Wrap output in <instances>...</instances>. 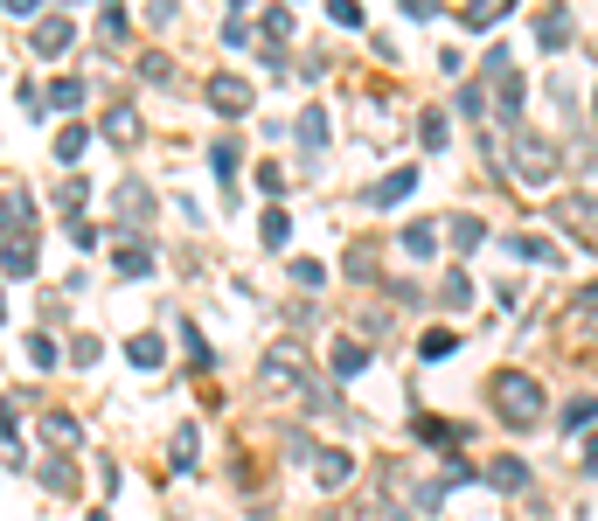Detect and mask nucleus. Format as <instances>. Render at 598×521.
Masks as SVG:
<instances>
[{
    "mask_svg": "<svg viewBox=\"0 0 598 521\" xmlns=\"http://www.w3.org/2000/svg\"><path fill=\"white\" fill-rule=\"evenodd\" d=\"M487 403H494V417H501V424L529 431V424L543 417V383H536L529 369H494V383H487Z\"/></svg>",
    "mask_w": 598,
    "mask_h": 521,
    "instance_id": "obj_1",
    "label": "nucleus"
},
{
    "mask_svg": "<svg viewBox=\"0 0 598 521\" xmlns=\"http://www.w3.org/2000/svg\"><path fill=\"white\" fill-rule=\"evenodd\" d=\"M383 501H390L397 521L439 515V487H432V480H411V466H383Z\"/></svg>",
    "mask_w": 598,
    "mask_h": 521,
    "instance_id": "obj_2",
    "label": "nucleus"
},
{
    "mask_svg": "<svg viewBox=\"0 0 598 521\" xmlns=\"http://www.w3.org/2000/svg\"><path fill=\"white\" fill-rule=\"evenodd\" d=\"M508 160H515V181H522V188H550L557 167H564V153H557L543 132H515V153H508Z\"/></svg>",
    "mask_w": 598,
    "mask_h": 521,
    "instance_id": "obj_3",
    "label": "nucleus"
},
{
    "mask_svg": "<svg viewBox=\"0 0 598 521\" xmlns=\"http://www.w3.org/2000/svg\"><path fill=\"white\" fill-rule=\"evenodd\" d=\"M306 383V348L299 341H279L265 362H258V396H293Z\"/></svg>",
    "mask_w": 598,
    "mask_h": 521,
    "instance_id": "obj_4",
    "label": "nucleus"
},
{
    "mask_svg": "<svg viewBox=\"0 0 598 521\" xmlns=\"http://www.w3.org/2000/svg\"><path fill=\"white\" fill-rule=\"evenodd\" d=\"M202 98H209V112L237 119V112H251V105H258V84H251V77H237V70H216V77L202 84Z\"/></svg>",
    "mask_w": 598,
    "mask_h": 521,
    "instance_id": "obj_5",
    "label": "nucleus"
},
{
    "mask_svg": "<svg viewBox=\"0 0 598 521\" xmlns=\"http://www.w3.org/2000/svg\"><path fill=\"white\" fill-rule=\"evenodd\" d=\"M0 237L14 244V237H35V202H28V188H7L0 195Z\"/></svg>",
    "mask_w": 598,
    "mask_h": 521,
    "instance_id": "obj_6",
    "label": "nucleus"
},
{
    "mask_svg": "<svg viewBox=\"0 0 598 521\" xmlns=\"http://www.w3.org/2000/svg\"><path fill=\"white\" fill-rule=\"evenodd\" d=\"M522 98H529V84H522V77L501 63V70H494V112H501V126L522 132Z\"/></svg>",
    "mask_w": 598,
    "mask_h": 521,
    "instance_id": "obj_7",
    "label": "nucleus"
},
{
    "mask_svg": "<svg viewBox=\"0 0 598 521\" xmlns=\"http://www.w3.org/2000/svg\"><path fill=\"white\" fill-rule=\"evenodd\" d=\"M28 42H35V56H42V63H49V56H63V49H70V42H77V21H63V14H42V21H35V35H28Z\"/></svg>",
    "mask_w": 598,
    "mask_h": 521,
    "instance_id": "obj_8",
    "label": "nucleus"
},
{
    "mask_svg": "<svg viewBox=\"0 0 598 521\" xmlns=\"http://www.w3.org/2000/svg\"><path fill=\"white\" fill-rule=\"evenodd\" d=\"M355 480V459L341 452V445H327V452H313V487H327V494H341Z\"/></svg>",
    "mask_w": 598,
    "mask_h": 521,
    "instance_id": "obj_9",
    "label": "nucleus"
},
{
    "mask_svg": "<svg viewBox=\"0 0 598 521\" xmlns=\"http://www.w3.org/2000/svg\"><path fill=\"white\" fill-rule=\"evenodd\" d=\"M119 223H126V230H147L153 223V188L147 181H119Z\"/></svg>",
    "mask_w": 598,
    "mask_h": 521,
    "instance_id": "obj_10",
    "label": "nucleus"
},
{
    "mask_svg": "<svg viewBox=\"0 0 598 521\" xmlns=\"http://www.w3.org/2000/svg\"><path fill=\"white\" fill-rule=\"evenodd\" d=\"M411 188H418V167H397L369 188V209H397V202H411Z\"/></svg>",
    "mask_w": 598,
    "mask_h": 521,
    "instance_id": "obj_11",
    "label": "nucleus"
},
{
    "mask_svg": "<svg viewBox=\"0 0 598 521\" xmlns=\"http://www.w3.org/2000/svg\"><path fill=\"white\" fill-rule=\"evenodd\" d=\"M195 452H202V424H181V431L167 438V466H174V473H195Z\"/></svg>",
    "mask_w": 598,
    "mask_h": 521,
    "instance_id": "obj_12",
    "label": "nucleus"
},
{
    "mask_svg": "<svg viewBox=\"0 0 598 521\" xmlns=\"http://www.w3.org/2000/svg\"><path fill=\"white\" fill-rule=\"evenodd\" d=\"M293 139H299V153L313 160V153L327 146V112H320V105H306V112H299V126H293Z\"/></svg>",
    "mask_w": 598,
    "mask_h": 521,
    "instance_id": "obj_13",
    "label": "nucleus"
},
{
    "mask_svg": "<svg viewBox=\"0 0 598 521\" xmlns=\"http://www.w3.org/2000/svg\"><path fill=\"white\" fill-rule=\"evenodd\" d=\"M480 473H487V487H501V494H522V487H529V466H522V459H487Z\"/></svg>",
    "mask_w": 598,
    "mask_h": 521,
    "instance_id": "obj_14",
    "label": "nucleus"
},
{
    "mask_svg": "<svg viewBox=\"0 0 598 521\" xmlns=\"http://www.w3.org/2000/svg\"><path fill=\"white\" fill-rule=\"evenodd\" d=\"M0 271H7V278H35V237L0 244Z\"/></svg>",
    "mask_w": 598,
    "mask_h": 521,
    "instance_id": "obj_15",
    "label": "nucleus"
},
{
    "mask_svg": "<svg viewBox=\"0 0 598 521\" xmlns=\"http://www.w3.org/2000/svg\"><path fill=\"white\" fill-rule=\"evenodd\" d=\"M126 362H133L140 376H153V369L167 362V348H160V334H133V341H126Z\"/></svg>",
    "mask_w": 598,
    "mask_h": 521,
    "instance_id": "obj_16",
    "label": "nucleus"
},
{
    "mask_svg": "<svg viewBox=\"0 0 598 521\" xmlns=\"http://www.w3.org/2000/svg\"><path fill=\"white\" fill-rule=\"evenodd\" d=\"M536 42H543V49H571V14H564V7L536 14Z\"/></svg>",
    "mask_w": 598,
    "mask_h": 521,
    "instance_id": "obj_17",
    "label": "nucleus"
},
{
    "mask_svg": "<svg viewBox=\"0 0 598 521\" xmlns=\"http://www.w3.org/2000/svg\"><path fill=\"white\" fill-rule=\"evenodd\" d=\"M105 139H112V146H133V139H140V112H133V105H112V112H105Z\"/></svg>",
    "mask_w": 598,
    "mask_h": 521,
    "instance_id": "obj_18",
    "label": "nucleus"
},
{
    "mask_svg": "<svg viewBox=\"0 0 598 521\" xmlns=\"http://www.w3.org/2000/svg\"><path fill=\"white\" fill-rule=\"evenodd\" d=\"M446 237H452V251H466V258H473V251L487 244V230H480V216H452V223H446Z\"/></svg>",
    "mask_w": 598,
    "mask_h": 521,
    "instance_id": "obj_19",
    "label": "nucleus"
},
{
    "mask_svg": "<svg viewBox=\"0 0 598 521\" xmlns=\"http://www.w3.org/2000/svg\"><path fill=\"white\" fill-rule=\"evenodd\" d=\"M404 251H411V258H432V251H439V223H432V216H418V223L404 230Z\"/></svg>",
    "mask_w": 598,
    "mask_h": 521,
    "instance_id": "obj_20",
    "label": "nucleus"
},
{
    "mask_svg": "<svg viewBox=\"0 0 598 521\" xmlns=\"http://www.w3.org/2000/svg\"><path fill=\"white\" fill-rule=\"evenodd\" d=\"M42 431H49V445H77V438H84V424H77L70 410H42Z\"/></svg>",
    "mask_w": 598,
    "mask_h": 521,
    "instance_id": "obj_21",
    "label": "nucleus"
},
{
    "mask_svg": "<svg viewBox=\"0 0 598 521\" xmlns=\"http://www.w3.org/2000/svg\"><path fill=\"white\" fill-rule=\"evenodd\" d=\"M557 216H564L571 230H598V202H585V195H564V202H557Z\"/></svg>",
    "mask_w": 598,
    "mask_h": 521,
    "instance_id": "obj_22",
    "label": "nucleus"
},
{
    "mask_svg": "<svg viewBox=\"0 0 598 521\" xmlns=\"http://www.w3.org/2000/svg\"><path fill=\"white\" fill-rule=\"evenodd\" d=\"M21 355H28V369H35V376H42V369H56V362H63V355H56V341H49V334H28V341H21Z\"/></svg>",
    "mask_w": 598,
    "mask_h": 521,
    "instance_id": "obj_23",
    "label": "nucleus"
},
{
    "mask_svg": "<svg viewBox=\"0 0 598 521\" xmlns=\"http://www.w3.org/2000/svg\"><path fill=\"white\" fill-rule=\"evenodd\" d=\"M369 369V348L362 341H334V376H362Z\"/></svg>",
    "mask_w": 598,
    "mask_h": 521,
    "instance_id": "obj_24",
    "label": "nucleus"
},
{
    "mask_svg": "<svg viewBox=\"0 0 598 521\" xmlns=\"http://www.w3.org/2000/svg\"><path fill=\"white\" fill-rule=\"evenodd\" d=\"M501 14H515V0H466V28H494Z\"/></svg>",
    "mask_w": 598,
    "mask_h": 521,
    "instance_id": "obj_25",
    "label": "nucleus"
},
{
    "mask_svg": "<svg viewBox=\"0 0 598 521\" xmlns=\"http://www.w3.org/2000/svg\"><path fill=\"white\" fill-rule=\"evenodd\" d=\"M112 271H119V278H147V271H153V251H147V244H126V251L112 258Z\"/></svg>",
    "mask_w": 598,
    "mask_h": 521,
    "instance_id": "obj_26",
    "label": "nucleus"
},
{
    "mask_svg": "<svg viewBox=\"0 0 598 521\" xmlns=\"http://www.w3.org/2000/svg\"><path fill=\"white\" fill-rule=\"evenodd\" d=\"M84 146H91V126H63V132H56V160H63V167L84 160Z\"/></svg>",
    "mask_w": 598,
    "mask_h": 521,
    "instance_id": "obj_27",
    "label": "nucleus"
},
{
    "mask_svg": "<svg viewBox=\"0 0 598 521\" xmlns=\"http://www.w3.org/2000/svg\"><path fill=\"white\" fill-rule=\"evenodd\" d=\"M258 21H265V42H272V49H279V42H293V7H265Z\"/></svg>",
    "mask_w": 598,
    "mask_h": 521,
    "instance_id": "obj_28",
    "label": "nucleus"
},
{
    "mask_svg": "<svg viewBox=\"0 0 598 521\" xmlns=\"http://www.w3.org/2000/svg\"><path fill=\"white\" fill-rule=\"evenodd\" d=\"M42 98H49L56 112H77V105H84V84H77V77H56V84H49Z\"/></svg>",
    "mask_w": 598,
    "mask_h": 521,
    "instance_id": "obj_29",
    "label": "nucleus"
},
{
    "mask_svg": "<svg viewBox=\"0 0 598 521\" xmlns=\"http://www.w3.org/2000/svg\"><path fill=\"white\" fill-rule=\"evenodd\" d=\"M98 35H105V42H126V7H119V0L98 7Z\"/></svg>",
    "mask_w": 598,
    "mask_h": 521,
    "instance_id": "obj_30",
    "label": "nucleus"
},
{
    "mask_svg": "<svg viewBox=\"0 0 598 521\" xmlns=\"http://www.w3.org/2000/svg\"><path fill=\"white\" fill-rule=\"evenodd\" d=\"M237 160H244V146H237V139H216V146H209V167H216L223 181L237 174Z\"/></svg>",
    "mask_w": 598,
    "mask_h": 521,
    "instance_id": "obj_31",
    "label": "nucleus"
},
{
    "mask_svg": "<svg viewBox=\"0 0 598 521\" xmlns=\"http://www.w3.org/2000/svg\"><path fill=\"white\" fill-rule=\"evenodd\" d=\"M84 195H91V181H77V174H70V181L56 188V209H63V216H84Z\"/></svg>",
    "mask_w": 598,
    "mask_h": 521,
    "instance_id": "obj_32",
    "label": "nucleus"
},
{
    "mask_svg": "<svg viewBox=\"0 0 598 521\" xmlns=\"http://www.w3.org/2000/svg\"><path fill=\"white\" fill-rule=\"evenodd\" d=\"M42 487H49V494H70V487H77L70 459H42Z\"/></svg>",
    "mask_w": 598,
    "mask_h": 521,
    "instance_id": "obj_33",
    "label": "nucleus"
},
{
    "mask_svg": "<svg viewBox=\"0 0 598 521\" xmlns=\"http://www.w3.org/2000/svg\"><path fill=\"white\" fill-rule=\"evenodd\" d=\"M598 417V396H578V403H564V431H585Z\"/></svg>",
    "mask_w": 598,
    "mask_h": 521,
    "instance_id": "obj_34",
    "label": "nucleus"
},
{
    "mask_svg": "<svg viewBox=\"0 0 598 521\" xmlns=\"http://www.w3.org/2000/svg\"><path fill=\"white\" fill-rule=\"evenodd\" d=\"M140 77H147V84H174V56H160V49L140 56Z\"/></svg>",
    "mask_w": 598,
    "mask_h": 521,
    "instance_id": "obj_35",
    "label": "nucleus"
},
{
    "mask_svg": "<svg viewBox=\"0 0 598 521\" xmlns=\"http://www.w3.org/2000/svg\"><path fill=\"white\" fill-rule=\"evenodd\" d=\"M418 139H425V153H439L446 146V112H425L418 119Z\"/></svg>",
    "mask_w": 598,
    "mask_h": 521,
    "instance_id": "obj_36",
    "label": "nucleus"
},
{
    "mask_svg": "<svg viewBox=\"0 0 598 521\" xmlns=\"http://www.w3.org/2000/svg\"><path fill=\"white\" fill-rule=\"evenodd\" d=\"M98 355H105V341H98V334H77V341H70V362H77V369H91Z\"/></svg>",
    "mask_w": 598,
    "mask_h": 521,
    "instance_id": "obj_37",
    "label": "nucleus"
},
{
    "mask_svg": "<svg viewBox=\"0 0 598 521\" xmlns=\"http://www.w3.org/2000/svg\"><path fill=\"white\" fill-rule=\"evenodd\" d=\"M515 258H536V264H557V244H543V237H515Z\"/></svg>",
    "mask_w": 598,
    "mask_h": 521,
    "instance_id": "obj_38",
    "label": "nucleus"
},
{
    "mask_svg": "<svg viewBox=\"0 0 598 521\" xmlns=\"http://www.w3.org/2000/svg\"><path fill=\"white\" fill-rule=\"evenodd\" d=\"M446 306H473V278H466V271L446 278Z\"/></svg>",
    "mask_w": 598,
    "mask_h": 521,
    "instance_id": "obj_39",
    "label": "nucleus"
},
{
    "mask_svg": "<svg viewBox=\"0 0 598 521\" xmlns=\"http://www.w3.org/2000/svg\"><path fill=\"white\" fill-rule=\"evenodd\" d=\"M286 237H293V223H286V209H272V216H265V244H272V251H279V244H286Z\"/></svg>",
    "mask_w": 598,
    "mask_h": 521,
    "instance_id": "obj_40",
    "label": "nucleus"
},
{
    "mask_svg": "<svg viewBox=\"0 0 598 521\" xmlns=\"http://www.w3.org/2000/svg\"><path fill=\"white\" fill-rule=\"evenodd\" d=\"M70 237H77V251H98V237H105V230H98V223H84V216H70Z\"/></svg>",
    "mask_w": 598,
    "mask_h": 521,
    "instance_id": "obj_41",
    "label": "nucleus"
},
{
    "mask_svg": "<svg viewBox=\"0 0 598 521\" xmlns=\"http://www.w3.org/2000/svg\"><path fill=\"white\" fill-rule=\"evenodd\" d=\"M418 355H425V362H446V355H452V334H446V327H439V334H425V348H418Z\"/></svg>",
    "mask_w": 598,
    "mask_h": 521,
    "instance_id": "obj_42",
    "label": "nucleus"
},
{
    "mask_svg": "<svg viewBox=\"0 0 598 521\" xmlns=\"http://www.w3.org/2000/svg\"><path fill=\"white\" fill-rule=\"evenodd\" d=\"M181 14V0H147V28H167Z\"/></svg>",
    "mask_w": 598,
    "mask_h": 521,
    "instance_id": "obj_43",
    "label": "nucleus"
},
{
    "mask_svg": "<svg viewBox=\"0 0 598 521\" xmlns=\"http://www.w3.org/2000/svg\"><path fill=\"white\" fill-rule=\"evenodd\" d=\"M14 98H21V112H28V119H42V105H49V98H42V84H21Z\"/></svg>",
    "mask_w": 598,
    "mask_h": 521,
    "instance_id": "obj_44",
    "label": "nucleus"
},
{
    "mask_svg": "<svg viewBox=\"0 0 598 521\" xmlns=\"http://www.w3.org/2000/svg\"><path fill=\"white\" fill-rule=\"evenodd\" d=\"M459 112H466V119H480V112H487V91H480V84H466V91H459Z\"/></svg>",
    "mask_w": 598,
    "mask_h": 521,
    "instance_id": "obj_45",
    "label": "nucleus"
},
{
    "mask_svg": "<svg viewBox=\"0 0 598 521\" xmlns=\"http://www.w3.org/2000/svg\"><path fill=\"white\" fill-rule=\"evenodd\" d=\"M327 14H334L341 28H362V7H355V0H327Z\"/></svg>",
    "mask_w": 598,
    "mask_h": 521,
    "instance_id": "obj_46",
    "label": "nucleus"
},
{
    "mask_svg": "<svg viewBox=\"0 0 598 521\" xmlns=\"http://www.w3.org/2000/svg\"><path fill=\"white\" fill-rule=\"evenodd\" d=\"M348 278H376V258H369V251H362V244H355V251H348Z\"/></svg>",
    "mask_w": 598,
    "mask_h": 521,
    "instance_id": "obj_47",
    "label": "nucleus"
},
{
    "mask_svg": "<svg viewBox=\"0 0 598 521\" xmlns=\"http://www.w3.org/2000/svg\"><path fill=\"white\" fill-rule=\"evenodd\" d=\"M293 278H299V285H313V292L327 285V271H320V264H313V258H299V264H293Z\"/></svg>",
    "mask_w": 598,
    "mask_h": 521,
    "instance_id": "obj_48",
    "label": "nucleus"
},
{
    "mask_svg": "<svg viewBox=\"0 0 598 521\" xmlns=\"http://www.w3.org/2000/svg\"><path fill=\"white\" fill-rule=\"evenodd\" d=\"M404 14H411V21H432V14H439V0H404Z\"/></svg>",
    "mask_w": 598,
    "mask_h": 521,
    "instance_id": "obj_49",
    "label": "nucleus"
},
{
    "mask_svg": "<svg viewBox=\"0 0 598 521\" xmlns=\"http://www.w3.org/2000/svg\"><path fill=\"white\" fill-rule=\"evenodd\" d=\"M0 438H14V403L0 396Z\"/></svg>",
    "mask_w": 598,
    "mask_h": 521,
    "instance_id": "obj_50",
    "label": "nucleus"
},
{
    "mask_svg": "<svg viewBox=\"0 0 598 521\" xmlns=\"http://www.w3.org/2000/svg\"><path fill=\"white\" fill-rule=\"evenodd\" d=\"M0 7H7V14H35L42 0H0Z\"/></svg>",
    "mask_w": 598,
    "mask_h": 521,
    "instance_id": "obj_51",
    "label": "nucleus"
},
{
    "mask_svg": "<svg viewBox=\"0 0 598 521\" xmlns=\"http://www.w3.org/2000/svg\"><path fill=\"white\" fill-rule=\"evenodd\" d=\"M585 473H598V438H592V445H585Z\"/></svg>",
    "mask_w": 598,
    "mask_h": 521,
    "instance_id": "obj_52",
    "label": "nucleus"
},
{
    "mask_svg": "<svg viewBox=\"0 0 598 521\" xmlns=\"http://www.w3.org/2000/svg\"><path fill=\"white\" fill-rule=\"evenodd\" d=\"M578 299H585V313H598V285H592V292H578Z\"/></svg>",
    "mask_w": 598,
    "mask_h": 521,
    "instance_id": "obj_53",
    "label": "nucleus"
},
{
    "mask_svg": "<svg viewBox=\"0 0 598 521\" xmlns=\"http://www.w3.org/2000/svg\"><path fill=\"white\" fill-rule=\"evenodd\" d=\"M0 320H7V299H0Z\"/></svg>",
    "mask_w": 598,
    "mask_h": 521,
    "instance_id": "obj_54",
    "label": "nucleus"
},
{
    "mask_svg": "<svg viewBox=\"0 0 598 521\" xmlns=\"http://www.w3.org/2000/svg\"><path fill=\"white\" fill-rule=\"evenodd\" d=\"M237 7H244V0H237Z\"/></svg>",
    "mask_w": 598,
    "mask_h": 521,
    "instance_id": "obj_55",
    "label": "nucleus"
}]
</instances>
